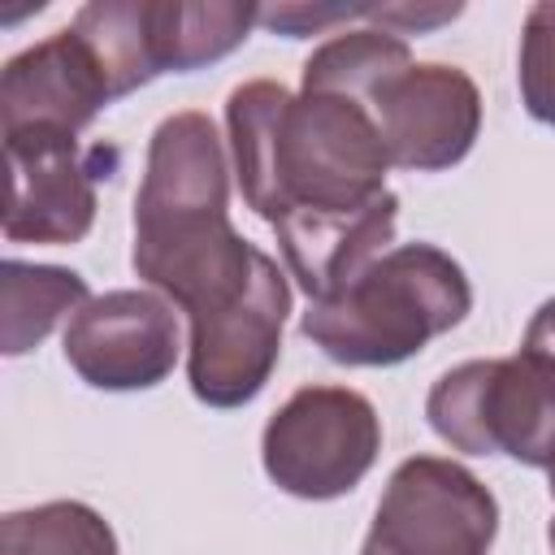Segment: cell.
Returning a JSON list of instances; mask_svg holds the SVG:
<instances>
[{"label": "cell", "instance_id": "cell-12", "mask_svg": "<svg viewBox=\"0 0 555 555\" xmlns=\"http://www.w3.org/2000/svg\"><path fill=\"white\" fill-rule=\"evenodd\" d=\"M399 221V195L386 191L369 208L356 212H330V217H295L278 225V247L299 282V291L317 304L351 286L395 238Z\"/></svg>", "mask_w": 555, "mask_h": 555}, {"label": "cell", "instance_id": "cell-18", "mask_svg": "<svg viewBox=\"0 0 555 555\" xmlns=\"http://www.w3.org/2000/svg\"><path fill=\"white\" fill-rule=\"evenodd\" d=\"M516 82L525 113L542 126H555V0L533 4L525 17Z\"/></svg>", "mask_w": 555, "mask_h": 555}, {"label": "cell", "instance_id": "cell-1", "mask_svg": "<svg viewBox=\"0 0 555 555\" xmlns=\"http://www.w3.org/2000/svg\"><path fill=\"white\" fill-rule=\"evenodd\" d=\"M225 130L247 208L273 230L295 217L356 212L386 195L390 152L364 100L291 95L273 78L230 91Z\"/></svg>", "mask_w": 555, "mask_h": 555}, {"label": "cell", "instance_id": "cell-4", "mask_svg": "<svg viewBox=\"0 0 555 555\" xmlns=\"http://www.w3.org/2000/svg\"><path fill=\"white\" fill-rule=\"evenodd\" d=\"M429 429L464 455L555 464V360L525 347L507 360H464L425 399Z\"/></svg>", "mask_w": 555, "mask_h": 555}, {"label": "cell", "instance_id": "cell-11", "mask_svg": "<svg viewBox=\"0 0 555 555\" xmlns=\"http://www.w3.org/2000/svg\"><path fill=\"white\" fill-rule=\"evenodd\" d=\"M113 82L95 56V48L74 30H56L0 69V126L26 130V126H52V130H87L104 104H113Z\"/></svg>", "mask_w": 555, "mask_h": 555}, {"label": "cell", "instance_id": "cell-13", "mask_svg": "<svg viewBox=\"0 0 555 555\" xmlns=\"http://www.w3.org/2000/svg\"><path fill=\"white\" fill-rule=\"evenodd\" d=\"M260 26V4L238 0H152V39L160 74H191L230 56Z\"/></svg>", "mask_w": 555, "mask_h": 555}, {"label": "cell", "instance_id": "cell-16", "mask_svg": "<svg viewBox=\"0 0 555 555\" xmlns=\"http://www.w3.org/2000/svg\"><path fill=\"white\" fill-rule=\"evenodd\" d=\"M408 65H412V48L395 30H343L304 61V91L369 100L377 82H386Z\"/></svg>", "mask_w": 555, "mask_h": 555}, {"label": "cell", "instance_id": "cell-22", "mask_svg": "<svg viewBox=\"0 0 555 555\" xmlns=\"http://www.w3.org/2000/svg\"><path fill=\"white\" fill-rule=\"evenodd\" d=\"M546 542H551V551H555V516H551V529H546Z\"/></svg>", "mask_w": 555, "mask_h": 555}, {"label": "cell", "instance_id": "cell-7", "mask_svg": "<svg viewBox=\"0 0 555 555\" xmlns=\"http://www.w3.org/2000/svg\"><path fill=\"white\" fill-rule=\"evenodd\" d=\"M395 169L434 173L460 165L481 134V91L455 65H408L364 100Z\"/></svg>", "mask_w": 555, "mask_h": 555}, {"label": "cell", "instance_id": "cell-2", "mask_svg": "<svg viewBox=\"0 0 555 555\" xmlns=\"http://www.w3.org/2000/svg\"><path fill=\"white\" fill-rule=\"evenodd\" d=\"M473 308V286L442 247L399 243L382 251L351 286L308 304L299 334L334 364L390 369L429 338L455 330Z\"/></svg>", "mask_w": 555, "mask_h": 555}, {"label": "cell", "instance_id": "cell-5", "mask_svg": "<svg viewBox=\"0 0 555 555\" xmlns=\"http://www.w3.org/2000/svg\"><path fill=\"white\" fill-rule=\"evenodd\" d=\"M377 408L351 386H299L260 434L269 481L308 503L351 494L377 464Z\"/></svg>", "mask_w": 555, "mask_h": 555}, {"label": "cell", "instance_id": "cell-23", "mask_svg": "<svg viewBox=\"0 0 555 555\" xmlns=\"http://www.w3.org/2000/svg\"><path fill=\"white\" fill-rule=\"evenodd\" d=\"M546 473H551V499H555V464H551V468H546Z\"/></svg>", "mask_w": 555, "mask_h": 555}, {"label": "cell", "instance_id": "cell-8", "mask_svg": "<svg viewBox=\"0 0 555 555\" xmlns=\"http://www.w3.org/2000/svg\"><path fill=\"white\" fill-rule=\"evenodd\" d=\"M178 312L156 291H104L65 325V360L95 390H152L178 364Z\"/></svg>", "mask_w": 555, "mask_h": 555}, {"label": "cell", "instance_id": "cell-21", "mask_svg": "<svg viewBox=\"0 0 555 555\" xmlns=\"http://www.w3.org/2000/svg\"><path fill=\"white\" fill-rule=\"evenodd\" d=\"M525 347H533V351H542V356L555 360V299H546V304L533 312V321H529V330H525Z\"/></svg>", "mask_w": 555, "mask_h": 555}, {"label": "cell", "instance_id": "cell-17", "mask_svg": "<svg viewBox=\"0 0 555 555\" xmlns=\"http://www.w3.org/2000/svg\"><path fill=\"white\" fill-rule=\"evenodd\" d=\"M0 555H117V533L95 507L56 499L9 512L0 520Z\"/></svg>", "mask_w": 555, "mask_h": 555}, {"label": "cell", "instance_id": "cell-3", "mask_svg": "<svg viewBox=\"0 0 555 555\" xmlns=\"http://www.w3.org/2000/svg\"><path fill=\"white\" fill-rule=\"evenodd\" d=\"M230 169L208 113H173L152 130L143 182L134 195V273L165 291L199 256L234 238Z\"/></svg>", "mask_w": 555, "mask_h": 555}, {"label": "cell", "instance_id": "cell-6", "mask_svg": "<svg viewBox=\"0 0 555 555\" xmlns=\"http://www.w3.org/2000/svg\"><path fill=\"white\" fill-rule=\"evenodd\" d=\"M499 503L464 464L442 455L403 460L373 512L364 555H486Z\"/></svg>", "mask_w": 555, "mask_h": 555}, {"label": "cell", "instance_id": "cell-20", "mask_svg": "<svg viewBox=\"0 0 555 555\" xmlns=\"http://www.w3.org/2000/svg\"><path fill=\"white\" fill-rule=\"evenodd\" d=\"M460 13H464V4H429V9H421V4H373L369 9V17L382 22V30H395V35L434 30V26H442Z\"/></svg>", "mask_w": 555, "mask_h": 555}, {"label": "cell", "instance_id": "cell-9", "mask_svg": "<svg viewBox=\"0 0 555 555\" xmlns=\"http://www.w3.org/2000/svg\"><path fill=\"white\" fill-rule=\"evenodd\" d=\"M95 156L82 152L69 130L26 126L4 134L9 165V204L4 238L9 243H78L95 225Z\"/></svg>", "mask_w": 555, "mask_h": 555}, {"label": "cell", "instance_id": "cell-15", "mask_svg": "<svg viewBox=\"0 0 555 555\" xmlns=\"http://www.w3.org/2000/svg\"><path fill=\"white\" fill-rule=\"evenodd\" d=\"M100 56L113 95H130L160 74L152 39V0H91L69 22Z\"/></svg>", "mask_w": 555, "mask_h": 555}, {"label": "cell", "instance_id": "cell-19", "mask_svg": "<svg viewBox=\"0 0 555 555\" xmlns=\"http://www.w3.org/2000/svg\"><path fill=\"white\" fill-rule=\"evenodd\" d=\"M369 9L373 4H264L260 26L286 39H304V35H321L351 17H369Z\"/></svg>", "mask_w": 555, "mask_h": 555}, {"label": "cell", "instance_id": "cell-10", "mask_svg": "<svg viewBox=\"0 0 555 555\" xmlns=\"http://www.w3.org/2000/svg\"><path fill=\"white\" fill-rule=\"evenodd\" d=\"M291 312L286 273L273 264L260 286L234 308L195 321L186 343V382L191 395L208 408L251 403L282 356V325Z\"/></svg>", "mask_w": 555, "mask_h": 555}, {"label": "cell", "instance_id": "cell-14", "mask_svg": "<svg viewBox=\"0 0 555 555\" xmlns=\"http://www.w3.org/2000/svg\"><path fill=\"white\" fill-rule=\"evenodd\" d=\"M87 299H91L87 278L74 269L4 260L0 264V351L26 356L52 334L61 317L78 312Z\"/></svg>", "mask_w": 555, "mask_h": 555}]
</instances>
